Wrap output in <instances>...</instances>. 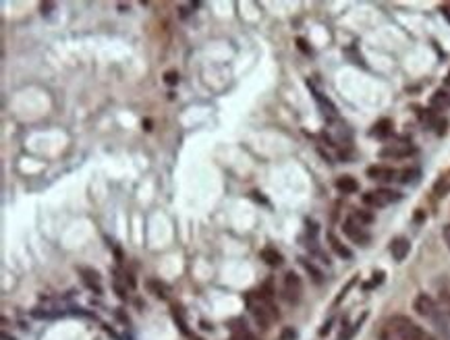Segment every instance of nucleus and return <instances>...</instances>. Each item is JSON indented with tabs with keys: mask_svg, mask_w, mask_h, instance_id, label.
Segmentation results:
<instances>
[{
	"mask_svg": "<svg viewBox=\"0 0 450 340\" xmlns=\"http://www.w3.org/2000/svg\"><path fill=\"white\" fill-rule=\"evenodd\" d=\"M446 85H450V73H448V77H446Z\"/></svg>",
	"mask_w": 450,
	"mask_h": 340,
	"instance_id": "f704fd0d",
	"label": "nucleus"
},
{
	"mask_svg": "<svg viewBox=\"0 0 450 340\" xmlns=\"http://www.w3.org/2000/svg\"><path fill=\"white\" fill-rule=\"evenodd\" d=\"M143 127H145V131H152V121H143Z\"/></svg>",
	"mask_w": 450,
	"mask_h": 340,
	"instance_id": "473e14b6",
	"label": "nucleus"
},
{
	"mask_svg": "<svg viewBox=\"0 0 450 340\" xmlns=\"http://www.w3.org/2000/svg\"><path fill=\"white\" fill-rule=\"evenodd\" d=\"M295 338H297V332L292 328H284L280 334V340H295Z\"/></svg>",
	"mask_w": 450,
	"mask_h": 340,
	"instance_id": "393cba45",
	"label": "nucleus"
},
{
	"mask_svg": "<svg viewBox=\"0 0 450 340\" xmlns=\"http://www.w3.org/2000/svg\"><path fill=\"white\" fill-rule=\"evenodd\" d=\"M301 293H303V282L299 278V274L295 272H286L284 274V286H282V295L290 305H297L301 301Z\"/></svg>",
	"mask_w": 450,
	"mask_h": 340,
	"instance_id": "39448f33",
	"label": "nucleus"
},
{
	"mask_svg": "<svg viewBox=\"0 0 450 340\" xmlns=\"http://www.w3.org/2000/svg\"><path fill=\"white\" fill-rule=\"evenodd\" d=\"M431 106H436V108L450 106V94L446 90H438L434 96H431Z\"/></svg>",
	"mask_w": 450,
	"mask_h": 340,
	"instance_id": "a211bd4d",
	"label": "nucleus"
},
{
	"mask_svg": "<svg viewBox=\"0 0 450 340\" xmlns=\"http://www.w3.org/2000/svg\"><path fill=\"white\" fill-rule=\"evenodd\" d=\"M450 193V173L440 177L436 183H434V195L436 197H446Z\"/></svg>",
	"mask_w": 450,
	"mask_h": 340,
	"instance_id": "f3484780",
	"label": "nucleus"
},
{
	"mask_svg": "<svg viewBox=\"0 0 450 340\" xmlns=\"http://www.w3.org/2000/svg\"><path fill=\"white\" fill-rule=\"evenodd\" d=\"M388 326H390V332L394 336H399L401 340H436L425 328L415 324L407 315H392L388 319Z\"/></svg>",
	"mask_w": 450,
	"mask_h": 340,
	"instance_id": "f03ea898",
	"label": "nucleus"
},
{
	"mask_svg": "<svg viewBox=\"0 0 450 340\" xmlns=\"http://www.w3.org/2000/svg\"><path fill=\"white\" fill-rule=\"evenodd\" d=\"M164 83L170 85V88H172V85H177L179 83V73L177 71H166L164 73Z\"/></svg>",
	"mask_w": 450,
	"mask_h": 340,
	"instance_id": "5701e85b",
	"label": "nucleus"
},
{
	"mask_svg": "<svg viewBox=\"0 0 450 340\" xmlns=\"http://www.w3.org/2000/svg\"><path fill=\"white\" fill-rule=\"evenodd\" d=\"M54 3H42L40 5V11H42V15L44 17H52V13H54Z\"/></svg>",
	"mask_w": 450,
	"mask_h": 340,
	"instance_id": "b1692460",
	"label": "nucleus"
},
{
	"mask_svg": "<svg viewBox=\"0 0 450 340\" xmlns=\"http://www.w3.org/2000/svg\"><path fill=\"white\" fill-rule=\"evenodd\" d=\"M77 272L81 274V280L83 284L94 291L96 295H102V278H100V272L94 270V268H77Z\"/></svg>",
	"mask_w": 450,
	"mask_h": 340,
	"instance_id": "423d86ee",
	"label": "nucleus"
},
{
	"mask_svg": "<svg viewBox=\"0 0 450 340\" xmlns=\"http://www.w3.org/2000/svg\"><path fill=\"white\" fill-rule=\"evenodd\" d=\"M342 232L347 234V239H349V241H353V243L359 245V247H367V245L371 243V234L365 230V226L359 224L353 216H349V218L342 222Z\"/></svg>",
	"mask_w": 450,
	"mask_h": 340,
	"instance_id": "20e7f679",
	"label": "nucleus"
},
{
	"mask_svg": "<svg viewBox=\"0 0 450 340\" xmlns=\"http://www.w3.org/2000/svg\"><path fill=\"white\" fill-rule=\"evenodd\" d=\"M367 177L373 181H396L399 173L394 168H386V166H369L367 168Z\"/></svg>",
	"mask_w": 450,
	"mask_h": 340,
	"instance_id": "9d476101",
	"label": "nucleus"
},
{
	"mask_svg": "<svg viewBox=\"0 0 450 340\" xmlns=\"http://www.w3.org/2000/svg\"><path fill=\"white\" fill-rule=\"evenodd\" d=\"M442 301H444V305H446V313L450 315V295L444 293V295H442Z\"/></svg>",
	"mask_w": 450,
	"mask_h": 340,
	"instance_id": "c756f323",
	"label": "nucleus"
},
{
	"mask_svg": "<svg viewBox=\"0 0 450 340\" xmlns=\"http://www.w3.org/2000/svg\"><path fill=\"white\" fill-rule=\"evenodd\" d=\"M191 340H203V338H197V336H191Z\"/></svg>",
	"mask_w": 450,
	"mask_h": 340,
	"instance_id": "c9c22d12",
	"label": "nucleus"
},
{
	"mask_svg": "<svg viewBox=\"0 0 450 340\" xmlns=\"http://www.w3.org/2000/svg\"><path fill=\"white\" fill-rule=\"evenodd\" d=\"M172 319L177 321V326H179L181 334H185V336H191V334H189V326H187V321H185V317H183V311H179V309H177V305H175V307H172Z\"/></svg>",
	"mask_w": 450,
	"mask_h": 340,
	"instance_id": "412c9836",
	"label": "nucleus"
},
{
	"mask_svg": "<svg viewBox=\"0 0 450 340\" xmlns=\"http://www.w3.org/2000/svg\"><path fill=\"white\" fill-rule=\"evenodd\" d=\"M328 243H330V249L338 255V258H342V260H353V251L347 245H344L336 234H332V232L328 234Z\"/></svg>",
	"mask_w": 450,
	"mask_h": 340,
	"instance_id": "9b49d317",
	"label": "nucleus"
},
{
	"mask_svg": "<svg viewBox=\"0 0 450 340\" xmlns=\"http://www.w3.org/2000/svg\"><path fill=\"white\" fill-rule=\"evenodd\" d=\"M114 313H116V317H118L120 321H123V324H129V317H127V315L123 313V309H116Z\"/></svg>",
	"mask_w": 450,
	"mask_h": 340,
	"instance_id": "c85d7f7f",
	"label": "nucleus"
},
{
	"mask_svg": "<svg viewBox=\"0 0 450 340\" xmlns=\"http://www.w3.org/2000/svg\"><path fill=\"white\" fill-rule=\"evenodd\" d=\"M299 262H301V266L305 268V272H307V274L311 276V280H314L316 284H324V272H322V270H320V268H318V266H316L314 262H311V260H307V258H301Z\"/></svg>",
	"mask_w": 450,
	"mask_h": 340,
	"instance_id": "4468645a",
	"label": "nucleus"
},
{
	"mask_svg": "<svg viewBox=\"0 0 450 340\" xmlns=\"http://www.w3.org/2000/svg\"><path fill=\"white\" fill-rule=\"evenodd\" d=\"M307 85H309V90H311V94H314V100L318 102V106H320V110H322V114L326 116V118H336V114H338V110H336V106L332 104V100L330 98H326L322 92H318L314 85H311L309 81H307Z\"/></svg>",
	"mask_w": 450,
	"mask_h": 340,
	"instance_id": "0eeeda50",
	"label": "nucleus"
},
{
	"mask_svg": "<svg viewBox=\"0 0 450 340\" xmlns=\"http://www.w3.org/2000/svg\"><path fill=\"white\" fill-rule=\"evenodd\" d=\"M3 340H15V338H9V334H3Z\"/></svg>",
	"mask_w": 450,
	"mask_h": 340,
	"instance_id": "72a5a7b5",
	"label": "nucleus"
},
{
	"mask_svg": "<svg viewBox=\"0 0 450 340\" xmlns=\"http://www.w3.org/2000/svg\"><path fill=\"white\" fill-rule=\"evenodd\" d=\"M413 309H415V313H417V315L429 319L431 324H434L444 336L450 338V324H448V319H446V311H442V307L438 305V301H434L429 295L421 293V295L415 297Z\"/></svg>",
	"mask_w": 450,
	"mask_h": 340,
	"instance_id": "f257e3e1",
	"label": "nucleus"
},
{
	"mask_svg": "<svg viewBox=\"0 0 450 340\" xmlns=\"http://www.w3.org/2000/svg\"><path fill=\"white\" fill-rule=\"evenodd\" d=\"M353 218L357 220L359 224H363V226L371 224L373 220H376V216H373L371 212H367V210H355V212H353Z\"/></svg>",
	"mask_w": 450,
	"mask_h": 340,
	"instance_id": "4be33fe9",
	"label": "nucleus"
},
{
	"mask_svg": "<svg viewBox=\"0 0 450 340\" xmlns=\"http://www.w3.org/2000/svg\"><path fill=\"white\" fill-rule=\"evenodd\" d=\"M145 286H147V291H149L156 299H168V286H166L164 282L156 280V278H149V280L145 282Z\"/></svg>",
	"mask_w": 450,
	"mask_h": 340,
	"instance_id": "2eb2a0df",
	"label": "nucleus"
},
{
	"mask_svg": "<svg viewBox=\"0 0 450 340\" xmlns=\"http://www.w3.org/2000/svg\"><path fill=\"white\" fill-rule=\"evenodd\" d=\"M409 251H411V243H409L407 236H396V239L390 243V253H392V258H394L396 264L405 262Z\"/></svg>",
	"mask_w": 450,
	"mask_h": 340,
	"instance_id": "1a4fd4ad",
	"label": "nucleus"
},
{
	"mask_svg": "<svg viewBox=\"0 0 450 340\" xmlns=\"http://www.w3.org/2000/svg\"><path fill=\"white\" fill-rule=\"evenodd\" d=\"M442 15L450 21V7H442Z\"/></svg>",
	"mask_w": 450,
	"mask_h": 340,
	"instance_id": "2f4dec72",
	"label": "nucleus"
},
{
	"mask_svg": "<svg viewBox=\"0 0 450 340\" xmlns=\"http://www.w3.org/2000/svg\"><path fill=\"white\" fill-rule=\"evenodd\" d=\"M399 181L403 183V185H411V183H415L419 179V168H405V170H401L399 173Z\"/></svg>",
	"mask_w": 450,
	"mask_h": 340,
	"instance_id": "aec40b11",
	"label": "nucleus"
},
{
	"mask_svg": "<svg viewBox=\"0 0 450 340\" xmlns=\"http://www.w3.org/2000/svg\"><path fill=\"white\" fill-rule=\"evenodd\" d=\"M442 236H444V241H446V245L450 247V224H446V226L442 228Z\"/></svg>",
	"mask_w": 450,
	"mask_h": 340,
	"instance_id": "bb28decb",
	"label": "nucleus"
},
{
	"mask_svg": "<svg viewBox=\"0 0 450 340\" xmlns=\"http://www.w3.org/2000/svg\"><path fill=\"white\" fill-rule=\"evenodd\" d=\"M189 9H193V5H191V7H181V9H179V11H181V17H183V19H185V17L189 15Z\"/></svg>",
	"mask_w": 450,
	"mask_h": 340,
	"instance_id": "7c9ffc66",
	"label": "nucleus"
},
{
	"mask_svg": "<svg viewBox=\"0 0 450 340\" xmlns=\"http://www.w3.org/2000/svg\"><path fill=\"white\" fill-rule=\"evenodd\" d=\"M297 46H299V50H301L303 54H311V48H309V44L303 38H297Z\"/></svg>",
	"mask_w": 450,
	"mask_h": 340,
	"instance_id": "a878e982",
	"label": "nucleus"
},
{
	"mask_svg": "<svg viewBox=\"0 0 450 340\" xmlns=\"http://www.w3.org/2000/svg\"><path fill=\"white\" fill-rule=\"evenodd\" d=\"M330 328H332V319H328L326 324L322 326V330H320V336H326L328 332H330Z\"/></svg>",
	"mask_w": 450,
	"mask_h": 340,
	"instance_id": "cd10ccee",
	"label": "nucleus"
},
{
	"mask_svg": "<svg viewBox=\"0 0 450 340\" xmlns=\"http://www.w3.org/2000/svg\"><path fill=\"white\" fill-rule=\"evenodd\" d=\"M415 154V149L409 147V145H386L380 149V158H388V160H403V158H409Z\"/></svg>",
	"mask_w": 450,
	"mask_h": 340,
	"instance_id": "6e6552de",
	"label": "nucleus"
},
{
	"mask_svg": "<svg viewBox=\"0 0 450 340\" xmlns=\"http://www.w3.org/2000/svg\"><path fill=\"white\" fill-rule=\"evenodd\" d=\"M259 258H262L270 268H278L284 264V258L280 251H276L274 247H264L262 251H259Z\"/></svg>",
	"mask_w": 450,
	"mask_h": 340,
	"instance_id": "f8f14e48",
	"label": "nucleus"
},
{
	"mask_svg": "<svg viewBox=\"0 0 450 340\" xmlns=\"http://www.w3.org/2000/svg\"><path fill=\"white\" fill-rule=\"evenodd\" d=\"M336 189H338L340 193H344V195H351V193H357V191H359V183H357V179H353V177H349V175H344V177H340V179L336 181Z\"/></svg>",
	"mask_w": 450,
	"mask_h": 340,
	"instance_id": "ddd939ff",
	"label": "nucleus"
},
{
	"mask_svg": "<svg viewBox=\"0 0 450 340\" xmlns=\"http://www.w3.org/2000/svg\"><path fill=\"white\" fill-rule=\"evenodd\" d=\"M114 274H116V278L112 280V288H114V293L118 295V299L127 301V297H129V295H127V284H123L125 280H123V276H120L118 272H114Z\"/></svg>",
	"mask_w": 450,
	"mask_h": 340,
	"instance_id": "6ab92c4d",
	"label": "nucleus"
},
{
	"mask_svg": "<svg viewBox=\"0 0 450 340\" xmlns=\"http://www.w3.org/2000/svg\"><path fill=\"white\" fill-rule=\"evenodd\" d=\"M361 199H363V203H365V206H371V208H386V206H390V203L401 201L403 195H401L399 191H394V189H386V187H382V189H376V191L365 193Z\"/></svg>",
	"mask_w": 450,
	"mask_h": 340,
	"instance_id": "7ed1b4c3",
	"label": "nucleus"
},
{
	"mask_svg": "<svg viewBox=\"0 0 450 340\" xmlns=\"http://www.w3.org/2000/svg\"><path fill=\"white\" fill-rule=\"evenodd\" d=\"M390 133H392V121H390V118H382V121H378L373 125V129H371V135H373V137H380V139L388 137Z\"/></svg>",
	"mask_w": 450,
	"mask_h": 340,
	"instance_id": "dca6fc26",
	"label": "nucleus"
}]
</instances>
